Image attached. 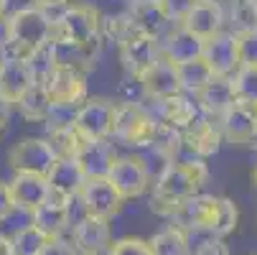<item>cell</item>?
Here are the masks:
<instances>
[{"instance_id":"46","label":"cell","mask_w":257,"mask_h":255,"mask_svg":"<svg viewBox=\"0 0 257 255\" xmlns=\"http://www.w3.org/2000/svg\"><path fill=\"white\" fill-rule=\"evenodd\" d=\"M206 3H219V6H224V0H206Z\"/></svg>"},{"instance_id":"44","label":"cell","mask_w":257,"mask_h":255,"mask_svg":"<svg viewBox=\"0 0 257 255\" xmlns=\"http://www.w3.org/2000/svg\"><path fill=\"white\" fill-rule=\"evenodd\" d=\"M8 6H11V0H0V21L8 18Z\"/></svg>"},{"instance_id":"48","label":"cell","mask_w":257,"mask_h":255,"mask_svg":"<svg viewBox=\"0 0 257 255\" xmlns=\"http://www.w3.org/2000/svg\"><path fill=\"white\" fill-rule=\"evenodd\" d=\"M254 255H257V252H254Z\"/></svg>"},{"instance_id":"7","label":"cell","mask_w":257,"mask_h":255,"mask_svg":"<svg viewBox=\"0 0 257 255\" xmlns=\"http://www.w3.org/2000/svg\"><path fill=\"white\" fill-rule=\"evenodd\" d=\"M117 51H120V64L125 69L127 79H140L161 56V39L138 31L117 46Z\"/></svg>"},{"instance_id":"42","label":"cell","mask_w":257,"mask_h":255,"mask_svg":"<svg viewBox=\"0 0 257 255\" xmlns=\"http://www.w3.org/2000/svg\"><path fill=\"white\" fill-rule=\"evenodd\" d=\"M133 8H158L161 0H130Z\"/></svg>"},{"instance_id":"39","label":"cell","mask_w":257,"mask_h":255,"mask_svg":"<svg viewBox=\"0 0 257 255\" xmlns=\"http://www.w3.org/2000/svg\"><path fill=\"white\" fill-rule=\"evenodd\" d=\"M13 110H16V107H13V102H11V100H6L3 95H0V128H3V125L11 120Z\"/></svg>"},{"instance_id":"32","label":"cell","mask_w":257,"mask_h":255,"mask_svg":"<svg viewBox=\"0 0 257 255\" xmlns=\"http://www.w3.org/2000/svg\"><path fill=\"white\" fill-rule=\"evenodd\" d=\"M28 69H31V77L33 82H46L51 77V71L56 69V61H54V51H51V44L41 46V49H36L28 59H26Z\"/></svg>"},{"instance_id":"2","label":"cell","mask_w":257,"mask_h":255,"mask_svg":"<svg viewBox=\"0 0 257 255\" xmlns=\"http://www.w3.org/2000/svg\"><path fill=\"white\" fill-rule=\"evenodd\" d=\"M6 31H8V41L3 56L11 59H28L36 49L51 44L54 39V26L49 23L44 11L36 6H26L11 13L6 18Z\"/></svg>"},{"instance_id":"13","label":"cell","mask_w":257,"mask_h":255,"mask_svg":"<svg viewBox=\"0 0 257 255\" xmlns=\"http://www.w3.org/2000/svg\"><path fill=\"white\" fill-rule=\"evenodd\" d=\"M71 245H74L77 255H104L112 245V227L107 220H97V217H82V220L71 227Z\"/></svg>"},{"instance_id":"31","label":"cell","mask_w":257,"mask_h":255,"mask_svg":"<svg viewBox=\"0 0 257 255\" xmlns=\"http://www.w3.org/2000/svg\"><path fill=\"white\" fill-rule=\"evenodd\" d=\"M234 97L249 105H257V66H239L232 74Z\"/></svg>"},{"instance_id":"18","label":"cell","mask_w":257,"mask_h":255,"mask_svg":"<svg viewBox=\"0 0 257 255\" xmlns=\"http://www.w3.org/2000/svg\"><path fill=\"white\" fill-rule=\"evenodd\" d=\"M161 56H166L176 66L194 61V59H201L204 56V41L199 36L189 33L183 26H176V28H171L161 36Z\"/></svg>"},{"instance_id":"40","label":"cell","mask_w":257,"mask_h":255,"mask_svg":"<svg viewBox=\"0 0 257 255\" xmlns=\"http://www.w3.org/2000/svg\"><path fill=\"white\" fill-rule=\"evenodd\" d=\"M71 0H31V6L36 8H54V6H69Z\"/></svg>"},{"instance_id":"16","label":"cell","mask_w":257,"mask_h":255,"mask_svg":"<svg viewBox=\"0 0 257 255\" xmlns=\"http://www.w3.org/2000/svg\"><path fill=\"white\" fill-rule=\"evenodd\" d=\"M204 61L211 66L214 77H232L239 69L237 33L234 31H219L209 41H204Z\"/></svg>"},{"instance_id":"6","label":"cell","mask_w":257,"mask_h":255,"mask_svg":"<svg viewBox=\"0 0 257 255\" xmlns=\"http://www.w3.org/2000/svg\"><path fill=\"white\" fill-rule=\"evenodd\" d=\"M56 156L51 151V145L46 143V138H21L13 148L8 151V168H13V174H39L46 176L54 166Z\"/></svg>"},{"instance_id":"37","label":"cell","mask_w":257,"mask_h":255,"mask_svg":"<svg viewBox=\"0 0 257 255\" xmlns=\"http://www.w3.org/2000/svg\"><path fill=\"white\" fill-rule=\"evenodd\" d=\"M191 255H232V250H229V245L224 240L211 237V240L201 242L196 250H191Z\"/></svg>"},{"instance_id":"23","label":"cell","mask_w":257,"mask_h":255,"mask_svg":"<svg viewBox=\"0 0 257 255\" xmlns=\"http://www.w3.org/2000/svg\"><path fill=\"white\" fill-rule=\"evenodd\" d=\"M222 140L224 138H222V130H219V123L211 120V118H204L201 123H196L186 135H183V145H189L194 158H206V156L216 153Z\"/></svg>"},{"instance_id":"28","label":"cell","mask_w":257,"mask_h":255,"mask_svg":"<svg viewBox=\"0 0 257 255\" xmlns=\"http://www.w3.org/2000/svg\"><path fill=\"white\" fill-rule=\"evenodd\" d=\"M46 143L51 145V151H54L56 158H74L77 151H79V145L84 140L71 125H54L46 133Z\"/></svg>"},{"instance_id":"1","label":"cell","mask_w":257,"mask_h":255,"mask_svg":"<svg viewBox=\"0 0 257 255\" xmlns=\"http://www.w3.org/2000/svg\"><path fill=\"white\" fill-rule=\"evenodd\" d=\"M209 176V168L201 158H186L171 163L156 181L151 194V209L161 217H171L178 212V207L189 197L199 194L201 184Z\"/></svg>"},{"instance_id":"41","label":"cell","mask_w":257,"mask_h":255,"mask_svg":"<svg viewBox=\"0 0 257 255\" xmlns=\"http://www.w3.org/2000/svg\"><path fill=\"white\" fill-rule=\"evenodd\" d=\"M0 255H16V252H13V242H11V237H6V235H0Z\"/></svg>"},{"instance_id":"35","label":"cell","mask_w":257,"mask_h":255,"mask_svg":"<svg viewBox=\"0 0 257 255\" xmlns=\"http://www.w3.org/2000/svg\"><path fill=\"white\" fill-rule=\"evenodd\" d=\"M104 255H151V247H148V240L143 237H120L109 245Z\"/></svg>"},{"instance_id":"9","label":"cell","mask_w":257,"mask_h":255,"mask_svg":"<svg viewBox=\"0 0 257 255\" xmlns=\"http://www.w3.org/2000/svg\"><path fill=\"white\" fill-rule=\"evenodd\" d=\"M84 214L97 217V220H112L122 209V197L117 194V189L109 184V179H87L82 192L77 194Z\"/></svg>"},{"instance_id":"36","label":"cell","mask_w":257,"mask_h":255,"mask_svg":"<svg viewBox=\"0 0 257 255\" xmlns=\"http://www.w3.org/2000/svg\"><path fill=\"white\" fill-rule=\"evenodd\" d=\"M39 255H77V250L71 245V240H66V237H51Z\"/></svg>"},{"instance_id":"34","label":"cell","mask_w":257,"mask_h":255,"mask_svg":"<svg viewBox=\"0 0 257 255\" xmlns=\"http://www.w3.org/2000/svg\"><path fill=\"white\" fill-rule=\"evenodd\" d=\"M196 3H199V0H161V3H158V11H161V16H163L168 23L181 26L183 18H186V16L194 11Z\"/></svg>"},{"instance_id":"30","label":"cell","mask_w":257,"mask_h":255,"mask_svg":"<svg viewBox=\"0 0 257 255\" xmlns=\"http://www.w3.org/2000/svg\"><path fill=\"white\" fill-rule=\"evenodd\" d=\"M237 222H239V209H237V202L229 199V197H219V207H216V217H214V237H227L229 232L237 230Z\"/></svg>"},{"instance_id":"43","label":"cell","mask_w":257,"mask_h":255,"mask_svg":"<svg viewBox=\"0 0 257 255\" xmlns=\"http://www.w3.org/2000/svg\"><path fill=\"white\" fill-rule=\"evenodd\" d=\"M6 41H8V31H6V18L0 21V51L6 49Z\"/></svg>"},{"instance_id":"4","label":"cell","mask_w":257,"mask_h":255,"mask_svg":"<svg viewBox=\"0 0 257 255\" xmlns=\"http://www.w3.org/2000/svg\"><path fill=\"white\" fill-rule=\"evenodd\" d=\"M115 105L109 97H87L74 113V128L82 140H109L112 138Z\"/></svg>"},{"instance_id":"45","label":"cell","mask_w":257,"mask_h":255,"mask_svg":"<svg viewBox=\"0 0 257 255\" xmlns=\"http://www.w3.org/2000/svg\"><path fill=\"white\" fill-rule=\"evenodd\" d=\"M252 184H254V189H257V166H254V171H252Z\"/></svg>"},{"instance_id":"8","label":"cell","mask_w":257,"mask_h":255,"mask_svg":"<svg viewBox=\"0 0 257 255\" xmlns=\"http://www.w3.org/2000/svg\"><path fill=\"white\" fill-rule=\"evenodd\" d=\"M109 184L117 189V194L125 199H138L143 197L153 187V179L148 174V168L143 166L140 156L133 153V156H117L115 163H112V171H109Z\"/></svg>"},{"instance_id":"20","label":"cell","mask_w":257,"mask_h":255,"mask_svg":"<svg viewBox=\"0 0 257 255\" xmlns=\"http://www.w3.org/2000/svg\"><path fill=\"white\" fill-rule=\"evenodd\" d=\"M181 26L186 28L189 33L199 36L201 41H209L211 36H216L219 31H224V6L199 0V3L194 6V11L183 18Z\"/></svg>"},{"instance_id":"26","label":"cell","mask_w":257,"mask_h":255,"mask_svg":"<svg viewBox=\"0 0 257 255\" xmlns=\"http://www.w3.org/2000/svg\"><path fill=\"white\" fill-rule=\"evenodd\" d=\"M151 255H191L186 230H181L178 225H166L148 240Z\"/></svg>"},{"instance_id":"19","label":"cell","mask_w":257,"mask_h":255,"mask_svg":"<svg viewBox=\"0 0 257 255\" xmlns=\"http://www.w3.org/2000/svg\"><path fill=\"white\" fill-rule=\"evenodd\" d=\"M74 158L87 179H107L117 153L109 140H84Z\"/></svg>"},{"instance_id":"24","label":"cell","mask_w":257,"mask_h":255,"mask_svg":"<svg viewBox=\"0 0 257 255\" xmlns=\"http://www.w3.org/2000/svg\"><path fill=\"white\" fill-rule=\"evenodd\" d=\"M31 225L39 227L49 240L51 237H64V232H69V212H66V204H59V202H46L41 204L31 214Z\"/></svg>"},{"instance_id":"33","label":"cell","mask_w":257,"mask_h":255,"mask_svg":"<svg viewBox=\"0 0 257 255\" xmlns=\"http://www.w3.org/2000/svg\"><path fill=\"white\" fill-rule=\"evenodd\" d=\"M237 54L239 66H257V28L237 33Z\"/></svg>"},{"instance_id":"47","label":"cell","mask_w":257,"mask_h":255,"mask_svg":"<svg viewBox=\"0 0 257 255\" xmlns=\"http://www.w3.org/2000/svg\"><path fill=\"white\" fill-rule=\"evenodd\" d=\"M0 64H3V51H0Z\"/></svg>"},{"instance_id":"5","label":"cell","mask_w":257,"mask_h":255,"mask_svg":"<svg viewBox=\"0 0 257 255\" xmlns=\"http://www.w3.org/2000/svg\"><path fill=\"white\" fill-rule=\"evenodd\" d=\"M153 128L156 125L145 115L140 102H117L115 105V120H112V138L115 140L143 151L153 140Z\"/></svg>"},{"instance_id":"22","label":"cell","mask_w":257,"mask_h":255,"mask_svg":"<svg viewBox=\"0 0 257 255\" xmlns=\"http://www.w3.org/2000/svg\"><path fill=\"white\" fill-rule=\"evenodd\" d=\"M33 84V77H31V69L26 64V59H11V56H3V64H0V95L6 100L16 102L26 95V90Z\"/></svg>"},{"instance_id":"38","label":"cell","mask_w":257,"mask_h":255,"mask_svg":"<svg viewBox=\"0 0 257 255\" xmlns=\"http://www.w3.org/2000/svg\"><path fill=\"white\" fill-rule=\"evenodd\" d=\"M13 209V202H11V192H8V181H0V222L8 220Z\"/></svg>"},{"instance_id":"17","label":"cell","mask_w":257,"mask_h":255,"mask_svg":"<svg viewBox=\"0 0 257 255\" xmlns=\"http://www.w3.org/2000/svg\"><path fill=\"white\" fill-rule=\"evenodd\" d=\"M216 207H219V197L194 194L178 207V212L173 214V225H178L181 230H206V232H211Z\"/></svg>"},{"instance_id":"14","label":"cell","mask_w":257,"mask_h":255,"mask_svg":"<svg viewBox=\"0 0 257 255\" xmlns=\"http://www.w3.org/2000/svg\"><path fill=\"white\" fill-rule=\"evenodd\" d=\"M46 181H49V199L66 204L71 197H77L82 192L87 176L79 168L77 158H56L51 171L46 174Z\"/></svg>"},{"instance_id":"15","label":"cell","mask_w":257,"mask_h":255,"mask_svg":"<svg viewBox=\"0 0 257 255\" xmlns=\"http://www.w3.org/2000/svg\"><path fill=\"white\" fill-rule=\"evenodd\" d=\"M138 84L143 90V97H153V100H171L183 95L178 82V66L166 56H158L153 66L138 79Z\"/></svg>"},{"instance_id":"21","label":"cell","mask_w":257,"mask_h":255,"mask_svg":"<svg viewBox=\"0 0 257 255\" xmlns=\"http://www.w3.org/2000/svg\"><path fill=\"white\" fill-rule=\"evenodd\" d=\"M196 105L201 107V113L211 120H216L222 113H227L232 102L237 100L234 97V87H232V77H214L196 97Z\"/></svg>"},{"instance_id":"12","label":"cell","mask_w":257,"mask_h":255,"mask_svg":"<svg viewBox=\"0 0 257 255\" xmlns=\"http://www.w3.org/2000/svg\"><path fill=\"white\" fill-rule=\"evenodd\" d=\"M8 192L13 209L31 217L41 204L49 202V181L39 174H13V179L8 181Z\"/></svg>"},{"instance_id":"10","label":"cell","mask_w":257,"mask_h":255,"mask_svg":"<svg viewBox=\"0 0 257 255\" xmlns=\"http://www.w3.org/2000/svg\"><path fill=\"white\" fill-rule=\"evenodd\" d=\"M222 138L234 143V145H247L257 140V105L234 100L227 113L216 118Z\"/></svg>"},{"instance_id":"27","label":"cell","mask_w":257,"mask_h":255,"mask_svg":"<svg viewBox=\"0 0 257 255\" xmlns=\"http://www.w3.org/2000/svg\"><path fill=\"white\" fill-rule=\"evenodd\" d=\"M211 79H214V71L204 61V56L201 59H194V61H186V64H178V82H181L183 95L196 97Z\"/></svg>"},{"instance_id":"11","label":"cell","mask_w":257,"mask_h":255,"mask_svg":"<svg viewBox=\"0 0 257 255\" xmlns=\"http://www.w3.org/2000/svg\"><path fill=\"white\" fill-rule=\"evenodd\" d=\"M44 84H46L51 102L61 105V107H79L89 97L87 95V71H79V69L56 66Z\"/></svg>"},{"instance_id":"25","label":"cell","mask_w":257,"mask_h":255,"mask_svg":"<svg viewBox=\"0 0 257 255\" xmlns=\"http://www.w3.org/2000/svg\"><path fill=\"white\" fill-rule=\"evenodd\" d=\"M16 107H18V113H21L26 120L46 123L49 115H51L54 102H51V97H49V92H46V84L33 82V84L26 90V95L16 102Z\"/></svg>"},{"instance_id":"3","label":"cell","mask_w":257,"mask_h":255,"mask_svg":"<svg viewBox=\"0 0 257 255\" xmlns=\"http://www.w3.org/2000/svg\"><path fill=\"white\" fill-rule=\"evenodd\" d=\"M54 39L97 51L102 44V16L84 3H69L54 26Z\"/></svg>"},{"instance_id":"29","label":"cell","mask_w":257,"mask_h":255,"mask_svg":"<svg viewBox=\"0 0 257 255\" xmlns=\"http://www.w3.org/2000/svg\"><path fill=\"white\" fill-rule=\"evenodd\" d=\"M11 242H13V252L16 255H39L44 250V245L49 242V237L39 227H33L28 222V225H23V227L16 230V235L11 237Z\"/></svg>"}]
</instances>
